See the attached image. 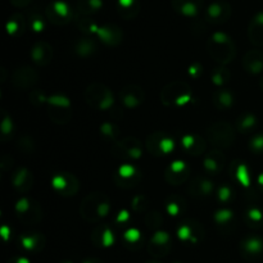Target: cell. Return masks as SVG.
Returning <instances> with one entry per match:
<instances>
[{
  "label": "cell",
  "mask_w": 263,
  "mask_h": 263,
  "mask_svg": "<svg viewBox=\"0 0 263 263\" xmlns=\"http://www.w3.org/2000/svg\"><path fill=\"white\" fill-rule=\"evenodd\" d=\"M123 239L128 244H136L141 240V233L139 229L130 228L123 233Z\"/></svg>",
  "instance_id": "c3c4849f"
},
{
  "label": "cell",
  "mask_w": 263,
  "mask_h": 263,
  "mask_svg": "<svg viewBox=\"0 0 263 263\" xmlns=\"http://www.w3.org/2000/svg\"><path fill=\"white\" fill-rule=\"evenodd\" d=\"M189 177V167L184 161H174L164 174V179L171 185H181Z\"/></svg>",
  "instance_id": "4fadbf2b"
},
{
  "label": "cell",
  "mask_w": 263,
  "mask_h": 263,
  "mask_svg": "<svg viewBox=\"0 0 263 263\" xmlns=\"http://www.w3.org/2000/svg\"><path fill=\"white\" fill-rule=\"evenodd\" d=\"M115 152L122 153L121 157L130 159H140L143 156V145L135 138H126L122 141H117L115 145Z\"/></svg>",
  "instance_id": "8fae6325"
},
{
  "label": "cell",
  "mask_w": 263,
  "mask_h": 263,
  "mask_svg": "<svg viewBox=\"0 0 263 263\" xmlns=\"http://www.w3.org/2000/svg\"><path fill=\"white\" fill-rule=\"evenodd\" d=\"M26 20L21 13H14L7 22V32L10 36H20L25 32Z\"/></svg>",
  "instance_id": "4dcf8cb0"
},
{
  "label": "cell",
  "mask_w": 263,
  "mask_h": 263,
  "mask_svg": "<svg viewBox=\"0 0 263 263\" xmlns=\"http://www.w3.org/2000/svg\"><path fill=\"white\" fill-rule=\"evenodd\" d=\"M261 86H262V89H263V77H262V81H261Z\"/></svg>",
  "instance_id": "e7e4bbea"
},
{
  "label": "cell",
  "mask_w": 263,
  "mask_h": 263,
  "mask_svg": "<svg viewBox=\"0 0 263 263\" xmlns=\"http://www.w3.org/2000/svg\"><path fill=\"white\" fill-rule=\"evenodd\" d=\"M184 204L185 203L180 200L177 197H171L166 202V212L171 217H176V216H179L184 211Z\"/></svg>",
  "instance_id": "b9f144b4"
},
{
  "label": "cell",
  "mask_w": 263,
  "mask_h": 263,
  "mask_svg": "<svg viewBox=\"0 0 263 263\" xmlns=\"http://www.w3.org/2000/svg\"><path fill=\"white\" fill-rule=\"evenodd\" d=\"M197 223H182L179 229H177V236L180 240L184 241H193L197 243L198 235H197Z\"/></svg>",
  "instance_id": "d590c367"
},
{
  "label": "cell",
  "mask_w": 263,
  "mask_h": 263,
  "mask_svg": "<svg viewBox=\"0 0 263 263\" xmlns=\"http://www.w3.org/2000/svg\"><path fill=\"white\" fill-rule=\"evenodd\" d=\"M133 210L135 212H144L148 208V199L145 195H136L133 199Z\"/></svg>",
  "instance_id": "f5cc1de1"
},
{
  "label": "cell",
  "mask_w": 263,
  "mask_h": 263,
  "mask_svg": "<svg viewBox=\"0 0 263 263\" xmlns=\"http://www.w3.org/2000/svg\"><path fill=\"white\" fill-rule=\"evenodd\" d=\"M249 149L253 153L261 154L263 153V134H257L249 141Z\"/></svg>",
  "instance_id": "681fc988"
},
{
  "label": "cell",
  "mask_w": 263,
  "mask_h": 263,
  "mask_svg": "<svg viewBox=\"0 0 263 263\" xmlns=\"http://www.w3.org/2000/svg\"><path fill=\"white\" fill-rule=\"evenodd\" d=\"M243 67L247 72L252 74H258L263 72V53L261 50L248 51L243 58Z\"/></svg>",
  "instance_id": "ffe728a7"
},
{
  "label": "cell",
  "mask_w": 263,
  "mask_h": 263,
  "mask_svg": "<svg viewBox=\"0 0 263 263\" xmlns=\"http://www.w3.org/2000/svg\"><path fill=\"white\" fill-rule=\"evenodd\" d=\"M231 17V5L223 0L211 3L205 9V18L213 25H222Z\"/></svg>",
  "instance_id": "ba28073f"
},
{
  "label": "cell",
  "mask_w": 263,
  "mask_h": 263,
  "mask_svg": "<svg viewBox=\"0 0 263 263\" xmlns=\"http://www.w3.org/2000/svg\"><path fill=\"white\" fill-rule=\"evenodd\" d=\"M18 148L22 149L26 153H32L33 149H35V143H33V140L30 136H23L18 141Z\"/></svg>",
  "instance_id": "11a10c76"
},
{
  "label": "cell",
  "mask_w": 263,
  "mask_h": 263,
  "mask_svg": "<svg viewBox=\"0 0 263 263\" xmlns=\"http://www.w3.org/2000/svg\"><path fill=\"white\" fill-rule=\"evenodd\" d=\"M145 146L149 153H152L153 156H167L175 151L176 143L170 135L157 131L148 136Z\"/></svg>",
  "instance_id": "5b68a950"
},
{
  "label": "cell",
  "mask_w": 263,
  "mask_h": 263,
  "mask_svg": "<svg viewBox=\"0 0 263 263\" xmlns=\"http://www.w3.org/2000/svg\"><path fill=\"white\" fill-rule=\"evenodd\" d=\"M234 95L230 90H218L213 94V103L217 109H229L234 104Z\"/></svg>",
  "instance_id": "836d02e7"
},
{
  "label": "cell",
  "mask_w": 263,
  "mask_h": 263,
  "mask_svg": "<svg viewBox=\"0 0 263 263\" xmlns=\"http://www.w3.org/2000/svg\"><path fill=\"white\" fill-rule=\"evenodd\" d=\"M258 123V118L253 113H244L236 120V130L241 134L249 133L253 130Z\"/></svg>",
  "instance_id": "e575fe53"
},
{
  "label": "cell",
  "mask_w": 263,
  "mask_h": 263,
  "mask_svg": "<svg viewBox=\"0 0 263 263\" xmlns=\"http://www.w3.org/2000/svg\"><path fill=\"white\" fill-rule=\"evenodd\" d=\"M181 144L185 151L192 156H200L205 151V140L199 135L187 134L181 139Z\"/></svg>",
  "instance_id": "44dd1931"
},
{
  "label": "cell",
  "mask_w": 263,
  "mask_h": 263,
  "mask_svg": "<svg viewBox=\"0 0 263 263\" xmlns=\"http://www.w3.org/2000/svg\"><path fill=\"white\" fill-rule=\"evenodd\" d=\"M110 212V202L105 197H103L102 199H100L99 204H98V208H97V215H98V218H104L107 217L108 215H109Z\"/></svg>",
  "instance_id": "f907efd6"
},
{
  "label": "cell",
  "mask_w": 263,
  "mask_h": 263,
  "mask_svg": "<svg viewBox=\"0 0 263 263\" xmlns=\"http://www.w3.org/2000/svg\"><path fill=\"white\" fill-rule=\"evenodd\" d=\"M246 220L249 226H259L263 221V212L257 207L248 208L246 212Z\"/></svg>",
  "instance_id": "7bdbcfd3"
},
{
  "label": "cell",
  "mask_w": 263,
  "mask_h": 263,
  "mask_svg": "<svg viewBox=\"0 0 263 263\" xmlns=\"http://www.w3.org/2000/svg\"><path fill=\"white\" fill-rule=\"evenodd\" d=\"M45 17L55 26H64L74 18L73 9L63 0H54L45 8Z\"/></svg>",
  "instance_id": "277c9868"
},
{
  "label": "cell",
  "mask_w": 263,
  "mask_h": 263,
  "mask_svg": "<svg viewBox=\"0 0 263 263\" xmlns=\"http://www.w3.org/2000/svg\"><path fill=\"white\" fill-rule=\"evenodd\" d=\"M10 233H12V231H10L9 226H7V225H3V226H2V229H0V234H2L3 239H4L5 241H8V239H9V236H10Z\"/></svg>",
  "instance_id": "680465c9"
},
{
  "label": "cell",
  "mask_w": 263,
  "mask_h": 263,
  "mask_svg": "<svg viewBox=\"0 0 263 263\" xmlns=\"http://www.w3.org/2000/svg\"><path fill=\"white\" fill-rule=\"evenodd\" d=\"M170 243H171V236L167 231L158 230L152 236L151 244H149V251L158 256H163L170 249Z\"/></svg>",
  "instance_id": "d6986e66"
},
{
  "label": "cell",
  "mask_w": 263,
  "mask_h": 263,
  "mask_svg": "<svg viewBox=\"0 0 263 263\" xmlns=\"http://www.w3.org/2000/svg\"><path fill=\"white\" fill-rule=\"evenodd\" d=\"M207 48L210 55L221 66H226L228 63H230L236 54L234 41L231 40L228 33L221 32V31L212 33V36L208 39Z\"/></svg>",
  "instance_id": "6da1fadb"
},
{
  "label": "cell",
  "mask_w": 263,
  "mask_h": 263,
  "mask_svg": "<svg viewBox=\"0 0 263 263\" xmlns=\"http://www.w3.org/2000/svg\"><path fill=\"white\" fill-rule=\"evenodd\" d=\"M92 239H94L95 243L104 247V248H109L115 244V234H113L112 229L107 225L95 229Z\"/></svg>",
  "instance_id": "83f0119b"
},
{
  "label": "cell",
  "mask_w": 263,
  "mask_h": 263,
  "mask_svg": "<svg viewBox=\"0 0 263 263\" xmlns=\"http://www.w3.org/2000/svg\"><path fill=\"white\" fill-rule=\"evenodd\" d=\"M37 82V73L33 68L27 66L20 67L14 71L12 76V84L17 89L28 90Z\"/></svg>",
  "instance_id": "7c38bea8"
},
{
  "label": "cell",
  "mask_w": 263,
  "mask_h": 263,
  "mask_svg": "<svg viewBox=\"0 0 263 263\" xmlns=\"http://www.w3.org/2000/svg\"><path fill=\"white\" fill-rule=\"evenodd\" d=\"M192 92L189 85L182 81H174L167 85L161 92V100L167 107H174L175 102L182 95H186Z\"/></svg>",
  "instance_id": "30bf717a"
},
{
  "label": "cell",
  "mask_w": 263,
  "mask_h": 263,
  "mask_svg": "<svg viewBox=\"0 0 263 263\" xmlns=\"http://www.w3.org/2000/svg\"><path fill=\"white\" fill-rule=\"evenodd\" d=\"M76 25H77V28H79L82 33H85L86 36L97 35L100 27V26L97 25L95 21H92L91 17H87V15H80V14L76 17Z\"/></svg>",
  "instance_id": "d6a6232c"
},
{
  "label": "cell",
  "mask_w": 263,
  "mask_h": 263,
  "mask_svg": "<svg viewBox=\"0 0 263 263\" xmlns=\"http://www.w3.org/2000/svg\"><path fill=\"white\" fill-rule=\"evenodd\" d=\"M28 25H30V28L33 32L40 33L45 28V20H44L40 12L32 10V12H30V15H28Z\"/></svg>",
  "instance_id": "f35d334b"
},
{
  "label": "cell",
  "mask_w": 263,
  "mask_h": 263,
  "mask_svg": "<svg viewBox=\"0 0 263 263\" xmlns=\"http://www.w3.org/2000/svg\"><path fill=\"white\" fill-rule=\"evenodd\" d=\"M15 213L25 223H36L41 220V210L37 203L28 197H22L15 203Z\"/></svg>",
  "instance_id": "8992f818"
},
{
  "label": "cell",
  "mask_w": 263,
  "mask_h": 263,
  "mask_svg": "<svg viewBox=\"0 0 263 263\" xmlns=\"http://www.w3.org/2000/svg\"><path fill=\"white\" fill-rule=\"evenodd\" d=\"M0 130H2L3 139H5L7 136L12 135L13 130H14V127H13L12 118H10V116H8L7 113H4V116H3L2 123H0Z\"/></svg>",
  "instance_id": "bcb514c9"
},
{
  "label": "cell",
  "mask_w": 263,
  "mask_h": 263,
  "mask_svg": "<svg viewBox=\"0 0 263 263\" xmlns=\"http://www.w3.org/2000/svg\"><path fill=\"white\" fill-rule=\"evenodd\" d=\"M162 222H163V217H162L161 213L157 212V211L149 212L148 215L145 216V223L148 228H159V226L162 225Z\"/></svg>",
  "instance_id": "7dc6e473"
},
{
  "label": "cell",
  "mask_w": 263,
  "mask_h": 263,
  "mask_svg": "<svg viewBox=\"0 0 263 263\" xmlns=\"http://www.w3.org/2000/svg\"><path fill=\"white\" fill-rule=\"evenodd\" d=\"M234 197V192L230 186H220L217 190V198L221 203H229Z\"/></svg>",
  "instance_id": "816d5d0a"
},
{
  "label": "cell",
  "mask_w": 263,
  "mask_h": 263,
  "mask_svg": "<svg viewBox=\"0 0 263 263\" xmlns=\"http://www.w3.org/2000/svg\"><path fill=\"white\" fill-rule=\"evenodd\" d=\"M207 138L208 141L216 148L226 149L233 145L235 140V131L233 126L229 125L228 122L220 121L210 126L207 131Z\"/></svg>",
  "instance_id": "3957f363"
},
{
  "label": "cell",
  "mask_w": 263,
  "mask_h": 263,
  "mask_svg": "<svg viewBox=\"0 0 263 263\" xmlns=\"http://www.w3.org/2000/svg\"><path fill=\"white\" fill-rule=\"evenodd\" d=\"M97 37L102 43H104L108 46H117L122 41L123 33L122 30L117 25L113 23H107L99 27V31L97 33Z\"/></svg>",
  "instance_id": "9a60e30c"
},
{
  "label": "cell",
  "mask_w": 263,
  "mask_h": 263,
  "mask_svg": "<svg viewBox=\"0 0 263 263\" xmlns=\"http://www.w3.org/2000/svg\"><path fill=\"white\" fill-rule=\"evenodd\" d=\"M73 49L77 55L81 57V58H87V57L92 55L97 51V44L91 37L85 36V37L77 39Z\"/></svg>",
  "instance_id": "4316f807"
},
{
  "label": "cell",
  "mask_w": 263,
  "mask_h": 263,
  "mask_svg": "<svg viewBox=\"0 0 263 263\" xmlns=\"http://www.w3.org/2000/svg\"><path fill=\"white\" fill-rule=\"evenodd\" d=\"M211 80H212L213 85H216V86H223L230 80V72L225 66H220L218 68L213 69L212 74H211Z\"/></svg>",
  "instance_id": "74e56055"
},
{
  "label": "cell",
  "mask_w": 263,
  "mask_h": 263,
  "mask_svg": "<svg viewBox=\"0 0 263 263\" xmlns=\"http://www.w3.org/2000/svg\"><path fill=\"white\" fill-rule=\"evenodd\" d=\"M120 98L121 102L126 108L133 109V108H136L145 100V94H144V90L138 85H127L122 89Z\"/></svg>",
  "instance_id": "5bb4252c"
},
{
  "label": "cell",
  "mask_w": 263,
  "mask_h": 263,
  "mask_svg": "<svg viewBox=\"0 0 263 263\" xmlns=\"http://www.w3.org/2000/svg\"><path fill=\"white\" fill-rule=\"evenodd\" d=\"M48 107H55V108H71V100L67 97L61 94L51 95L48 97Z\"/></svg>",
  "instance_id": "f6af8a7d"
},
{
  "label": "cell",
  "mask_w": 263,
  "mask_h": 263,
  "mask_svg": "<svg viewBox=\"0 0 263 263\" xmlns=\"http://www.w3.org/2000/svg\"><path fill=\"white\" fill-rule=\"evenodd\" d=\"M171 4L179 14L194 18L202 9L203 0H171Z\"/></svg>",
  "instance_id": "e0dca14e"
},
{
  "label": "cell",
  "mask_w": 263,
  "mask_h": 263,
  "mask_svg": "<svg viewBox=\"0 0 263 263\" xmlns=\"http://www.w3.org/2000/svg\"><path fill=\"white\" fill-rule=\"evenodd\" d=\"M100 134H102L103 138L108 139V140H113L115 141L116 139L118 138L120 135V128L112 122H104L99 128Z\"/></svg>",
  "instance_id": "ee69618b"
},
{
  "label": "cell",
  "mask_w": 263,
  "mask_h": 263,
  "mask_svg": "<svg viewBox=\"0 0 263 263\" xmlns=\"http://www.w3.org/2000/svg\"><path fill=\"white\" fill-rule=\"evenodd\" d=\"M12 185L21 193H27L32 186V175L27 168H18L12 176Z\"/></svg>",
  "instance_id": "cb8c5ba5"
},
{
  "label": "cell",
  "mask_w": 263,
  "mask_h": 263,
  "mask_svg": "<svg viewBox=\"0 0 263 263\" xmlns=\"http://www.w3.org/2000/svg\"><path fill=\"white\" fill-rule=\"evenodd\" d=\"M49 116L55 123H67L72 118L71 108L48 107Z\"/></svg>",
  "instance_id": "8d00e7d4"
},
{
  "label": "cell",
  "mask_w": 263,
  "mask_h": 263,
  "mask_svg": "<svg viewBox=\"0 0 263 263\" xmlns=\"http://www.w3.org/2000/svg\"><path fill=\"white\" fill-rule=\"evenodd\" d=\"M64 263H71V262H64Z\"/></svg>",
  "instance_id": "03108f58"
},
{
  "label": "cell",
  "mask_w": 263,
  "mask_h": 263,
  "mask_svg": "<svg viewBox=\"0 0 263 263\" xmlns=\"http://www.w3.org/2000/svg\"><path fill=\"white\" fill-rule=\"evenodd\" d=\"M31 58L39 66H48L53 58V49L45 41H37L31 49Z\"/></svg>",
  "instance_id": "ac0fdd59"
},
{
  "label": "cell",
  "mask_w": 263,
  "mask_h": 263,
  "mask_svg": "<svg viewBox=\"0 0 263 263\" xmlns=\"http://www.w3.org/2000/svg\"><path fill=\"white\" fill-rule=\"evenodd\" d=\"M203 73V67L200 63H193L192 66L189 67V76L193 77V79H198L200 74Z\"/></svg>",
  "instance_id": "9f6ffc18"
},
{
  "label": "cell",
  "mask_w": 263,
  "mask_h": 263,
  "mask_svg": "<svg viewBox=\"0 0 263 263\" xmlns=\"http://www.w3.org/2000/svg\"><path fill=\"white\" fill-rule=\"evenodd\" d=\"M31 2H32V0H10V3H12V4L17 8L27 7Z\"/></svg>",
  "instance_id": "91938a15"
},
{
  "label": "cell",
  "mask_w": 263,
  "mask_h": 263,
  "mask_svg": "<svg viewBox=\"0 0 263 263\" xmlns=\"http://www.w3.org/2000/svg\"><path fill=\"white\" fill-rule=\"evenodd\" d=\"M225 166V156L220 151H213L205 156L203 167L210 175H217Z\"/></svg>",
  "instance_id": "7402d4cb"
},
{
  "label": "cell",
  "mask_w": 263,
  "mask_h": 263,
  "mask_svg": "<svg viewBox=\"0 0 263 263\" xmlns=\"http://www.w3.org/2000/svg\"><path fill=\"white\" fill-rule=\"evenodd\" d=\"M117 12L125 20H133L140 12L139 0H117Z\"/></svg>",
  "instance_id": "484cf974"
},
{
  "label": "cell",
  "mask_w": 263,
  "mask_h": 263,
  "mask_svg": "<svg viewBox=\"0 0 263 263\" xmlns=\"http://www.w3.org/2000/svg\"><path fill=\"white\" fill-rule=\"evenodd\" d=\"M20 243L27 251H36L39 248H43L45 244V239H44L43 234L39 233L23 234L20 238Z\"/></svg>",
  "instance_id": "f546056e"
},
{
  "label": "cell",
  "mask_w": 263,
  "mask_h": 263,
  "mask_svg": "<svg viewBox=\"0 0 263 263\" xmlns=\"http://www.w3.org/2000/svg\"><path fill=\"white\" fill-rule=\"evenodd\" d=\"M213 220L217 223V226L222 228V226L230 225L231 221L234 220V212L229 208H221V210L216 211L213 215Z\"/></svg>",
  "instance_id": "60d3db41"
},
{
  "label": "cell",
  "mask_w": 263,
  "mask_h": 263,
  "mask_svg": "<svg viewBox=\"0 0 263 263\" xmlns=\"http://www.w3.org/2000/svg\"><path fill=\"white\" fill-rule=\"evenodd\" d=\"M82 263H97V261H91V259H87V261H85Z\"/></svg>",
  "instance_id": "be15d7a7"
},
{
  "label": "cell",
  "mask_w": 263,
  "mask_h": 263,
  "mask_svg": "<svg viewBox=\"0 0 263 263\" xmlns=\"http://www.w3.org/2000/svg\"><path fill=\"white\" fill-rule=\"evenodd\" d=\"M15 263H30V261L27 258H18Z\"/></svg>",
  "instance_id": "6125c7cd"
},
{
  "label": "cell",
  "mask_w": 263,
  "mask_h": 263,
  "mask_svg": "<svg viewBox=\"0 0 263 263\" xmlns=\"http://www.w3.org/2000/svg\"><path fill=\"white\" fill-rule=\"evenodd\" d=\"M234 176L244 187L251 186V175H249L248 166L246 163H238L234 170Z\"/></svg>",
  "instance_id": "ab89813d"
},
{
  "label": "cell",
  "mask_w": 263,
  "mask_h": 263,
  "mask_svg": "<svg viewBox=\"0 0 263 263\" xmlns=\"http://www.w3.org/2000/svg\"><path fill=\"white\" fill-rule=\"evenodd\" d=\"M141 180V172L133 164L125 163L118 167L117 172L115 175V181L118 186L130 189L136 186Z\"/></svg>",
  "instance_id": "52a82bcc"
},
{
  "label": "cell",
  "mask_w": 263,
  "mask_h": 263,
  "mask_svg": "<svg viewBox=\"0 0 263 263\" xmlns=\"http://www.w3.org/2000/svg\"><path fill=\"white\" fill-rule=\"evenodd\" d=\"M128 220H130V213L126 210L121 211L117 215V217H116V222L117 223H126Z\"/></svg>",
  "instance_id": "6f0895ef"
},
{
  "label": "cell",
  "mask_w": 263,
  "mask_h": 263,
  "mask_svg": "<svg viewBox=\"0 0 263 263\" xmlns=\"http://www.w3.org/2000/svg\"><path fill=\"white\" fill-rule=\"evenodd\" d=\"M30 100L33 105L39 107V105L44 104V103H48V97L41 90H33L30 94Z\"/></svg>",
  "instance_id": "db71d44e"
},
{
  "label": "cell",
  "mask_w": 263,
  "mask_h": 263,
  "mask_svg": "<svg viewBox=\"0 0 263 263\" xmlns=\"http://www.w3.org/2000/svg\"><path fill=\"white\" fill-rule=\"evenodd\" d=\"M241 249L249 256H258L263 252V240L258 236H248L241 241Z\"/></svg>",
  "instance_id": "1f68e13d"
},
{
  "label": "cell",
  "mask_w": 263,
  "mask_h": 263,
  "mask_svg": "<svg viewBox=\"0 0 263 263\" xmlns=\"http://www.w3.org/2000/svg\"><path fill=\"white\" fill-rule=\"evenodd\" d=\"M103 197L104 195L99 194V193H91L85 198L84 202L81 203V210H80L81 216L85 220L89 221V222H95V221L99 220L97 215V208Z\"/></svg>",
  "instance_id": "2e32d148"
},
{
  "label": "cell",
  "mask_w": 263,
  "mask_h": 263,
  "mask_svg": "<svg viewBox=\"0 0 263 263\" xmlns=\"http://www.w3.org/2000/svg\"><path fill=\"white\" fill-rule=\"evenodd\" d=\"M213 190H215V185L211 180H208L207 177L198 176L194 181L190 184L189 192L192 195L195 197H210L212 195Z\"/></svg>",
  "instance_id": "d4e9b609"
},
{
  "label": "cell",
  "mask_w": 263,
  "mask_h": 263,
  "mask_svg": "<svg viewBox=\"0 0 263 263\" xmlns=\"http://www.w3.org/2000/svg\"><path fill=\"white\" fill-rule=\"evenodd\" d=\"M248 36L252 44L263 46V12H258L251 21L248 27Z\"/></svg>",
  "instance_id": "603a6c76"
},
{
  "label": "cell",
  "mask_w": 263,
  "mask_h": 263,
  "mask_svg": "<svg viewBox=\"0 0 263 263\" xmlns=\"http://www.w3.org/2000/svg\"><path fill=\"white\" fill-rule=\"evenodd\" d=\"M257 181H258V185H259V186H262V187H263V172H262L261 175H259L258 179H257Z\"/></svg>",
  "instance_id": "94428289"
},
{
  "label": "cell",
  "mask_w": 263,
  "mask_h": 263,
  "mask_svg": "<svg viewBox=\"0 0 263 263\" xmlns=\"http://www.w3.org/2000/svg\"><path fill=\"white\" fill-rule=\"evenodd\" d=\"M85 99L87 104L99 110H109L115 104L113 92L105 85L95 82L91 84L85 91Z\"/></svg>",
  "instance_id": "7a4b0ae2"
},
{
  "label": "cell",
  "mask_w": 263,
  "mask_h": 263,
  "mask_svg": "<svg viewBox=\"0 0 263 263\" xmlns=\"http://www.w3.org/2000/svg\"><path fill=\"white\" fill-rule=\"evenodd\" d=\"M51 186L61 195H74L79 190V181L72 174L62 172L51 177Z\"/></svg>",
  "instance_id": "9c48e42d"
},
{
  "label": "cell",
  "mask_w": 263,
  "mask_h": 263,
  "mask_svg": "<svg viewBox=\"0 0 263 263\" xmlns=\"http://www.w3.org/2000/svg\"><path fill=\"white\" fill-rule=\"evenodd\" d=\"M104 3L103 0H77L76 10L80 15H90L95 14L103 8Z\"/></svg>",
  "instance_id": "f1b7e54d"
}]
</instances>
